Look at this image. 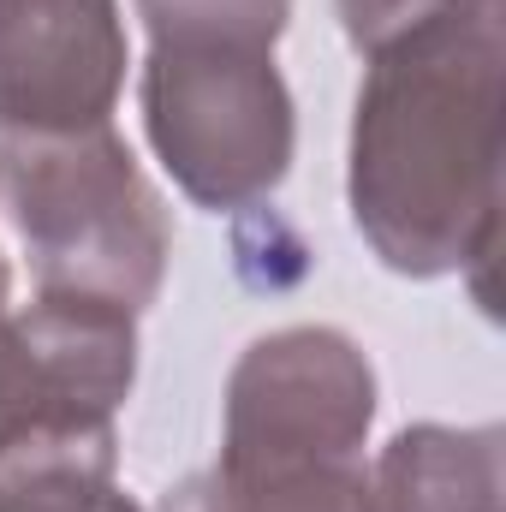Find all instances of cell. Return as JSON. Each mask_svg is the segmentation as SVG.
Segmentation results:
<instances>
[{
  "label": "cell",
  "mask_w": 506,
  "mask_h": 512,
  "mask_svg": "<svg viewBox=\"0 0 506 512\" xmlns=\"http://www.w3.org/2000/svg\"><path fill=\"white\" fill-rule=\"evenodd\" d=\"M137 18H143L149 42L209 36V42L274 48V42L286 36L292 0H137Z\"/></svg>",
  "instance_id": "cell-10"
},
{
  "label": "cell",
  "mask_w": 506,
  "mask_h": 512,
  "mask_svg": "<svg viewBox=\"0 0 506 512\" xmlns=\"http://www.w3.org/2000/svg\"><path fill=\"white\" fill-rule=\"evenodd\" d=\"M131 382V310L54 292H36L30 310H0V459L48 435L114 429Z\"/></svg>",
  "instance_id": "cell-4"
},
{
  "label": "cell",
  "mask_w": 506,
  "mask_h": 512,
  "mask_svg": "<svg viewBox=\"0 0 506 512\" xmlns=\"http://www.w3.org/2000/svg\"><path fill=\"white\" fill-rule=\"evenodd\" d=\"M334 6H340L346 42L358 54H376L381 42H393L399 30H411L417 18H429L441 0H334Z\"/></svg>",
  "instance_id": "cell-11"
},
{
  "label": "cell",
  "mask_w": 506,
  "mask_h": 512,
  "mask_svg": "<svg viewBox=\"0 0 506 512\" xmlns=\"http://www.w3.org/2000/svg\"><path fill=\"white\" fill-rule=\"evenodd\" d=\"M0 512H143L120 489V429L48 435L6 453Z\"/></svg>",
  "instance_id": "cell-9"
},
{
  "label": "cell",
  "mask_w": 506,
  "mask_h": 512,
  "mask_svg": "<svg viewBox=\"0 0 506 512\" xmlns=\"http://www.w3.org/2000/svg\"><path fill=\"white\" fill-rule=\"evenodd\" d=\"M376 423V370L340 328H280L245 346L227 376L221 447L364 459Z\"/></svg>",
  "instance_id": "cell-5"
},
{
  "label": "cell",
  "mask_w": 506,
  "mask_h": 512,
  "mask_svg": "<svg viewBox=\"0 0 506 512\" xmlns=\"http://www.w3.org/2000/svg\"><path fill=\"white\" fill-rule=\"evenodd\" d=\"M6 292H12V280H6V262H0V310H6Z\"/></svg>",
  "instance_id": "cell-12"
},
{
  "label": "cell",
  "mask_w": 506,
  "mask_h": 512,
  "mask_svg": "<svg viewBox=\"0 0 506 512\" xmlns=\"http://www.w3.org/2000/svg\"><path fill=\"white\" fill-rule=\"evenodd\" d=\"M506 0H441L364 54L346 203L405 280L489 268L501 233Z\"/></svg>",
  "instance_id": "cell-1"
},
{
  "label": "cell",
  "mask_w": 506,
  "mask_h": 512,
  "mask_svg": "<svg viewBox=\"0 0 506 512\" xmlns=\"http://www.w3.org/2000/svg\"><path fill=\"white\" fill-rule=\"evenodd\" d=\"M126 66L120 0H0V126H114Z\"/></svg>",
  "instance_id": "cell-6"
},
{
  "label": "cell",
  "mask_w": 506,
  "mask_h": 512,
  "mask_svg": "<svg viewBox=\"0 0 506 512\" xmlns=\"http://www.w3.org/2000/svg\"><path fill=\"white\" fill-rule=\"evenodd\" d=\"M0 209L12 215L36 292L149 310L167 280L173 221L114 126H0Z\"/></svg>",
  "instance_id": "cell-2"
},
{
  "label": "cell",
  "mask_w": 506,
  "mask_h": 512,
  "mask_svg": "<svg viewBox=\"0 0 506 512\" xmlns=\"http://www.w3.org/2000/svg\"><path fill=\"white\" fill-rule=\"evenodd\" d=\"M143 131L197 209H251L280 191L292 167V90L274 48L251 42H149Z\"/></svg>",
  "instance_id": "cell-3"
},
{
  "label": "cell",
  "mask_w": 506,
  "mask_h": 512,
  "mask_svg": "<svg viewBox=\"0 0 506 512\" xmlns=\"http://www.w3.org/2000/svg\"><path fill=\"white\" fill-rule=\"evenodd\" d=\"M501 429L411 423L381 447L370 471V512H506Z\"/></svg>",
  "instance_id": "cell-7"
},
{
  "label": "cell",
  "mask_w": 506,
  "mask_h": 512,
  "mask_svg": "<svg viewBox=\"0 0 506 512\" xmlns=\"http://www.w3.org/2000/svg\"><path fill=\"white\" fill-rule=\"evenodd\" d=\"M370 471L364 459L334 453H239L167 489L161 512H370Z\"/></svg>",
  "instance_id": "cell-8"
}]
</instances>
